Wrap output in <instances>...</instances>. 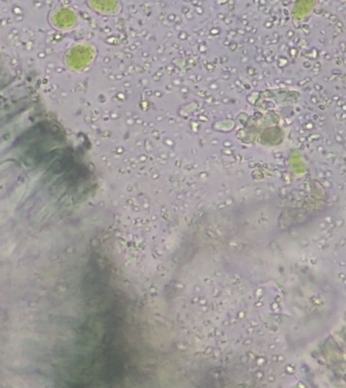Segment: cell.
<instances>
[{
	"label": "cell",
	"instance_id": "obj_1",
	"mask_svg": "<svg viewBox=\"0 0 346 388\" xmlns=\"http://www.w3.org/2000/svg\"><path fill=\"white\" fill-rule=\"evenodd\" d=\"M313 358L323 379L346 387V328L330 336Z\"/></svg>",
	"mask_w": 346,
	"mask_h": 388
}]
</instances>
